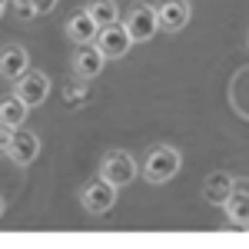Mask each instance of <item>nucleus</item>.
<instances>
[{"label": "nucleus", "instance_id": "a211bd4d", "mask_svg": "<svg viewBox=\"0 0 249 249\" xmlns=\"http://www.w3.org/2000/svg\"><path fill=\"white\" fill-rule=\"evenodd\" d=\"M7 3H10V0H0V17L7 14Z\"/></svg>", "mask_w": 249, "mask_h": 249}, {"label": "nucleus", "instance_id": "412c9836", "mask_svg": "<svg viewBox=\"0 0 249 249\" xmlns=\"http://www.w3.org/2000/svg\"><path fill=\"white\" fill-rule=\"evenodd\" d=\"M53 3H57V0H53Z\"/></svg>", "mask_w": 249, "mask_h": 249}, {"label": "nucleus", "instance_id": "f3484780", "mask_svg": "<svg viewBox=\"0 0 249 249\" xmlns=\"http://www.w3.org/2000/svg\"><path fill=\"white\" fill-rule=\"evenodd\" d=\"M10 140H14V126H3V123H0V153H7Z\"/></svg>", "mask_w": 249, "mask_h": 249}, {"label": "nucleus", "instance_id": "4468645a", "mask_svg": "<svg viewBox=\"0 0 249 249\" xmlns=\"http://www.w3.org/2000/svg\"><path fill=\"white\" fill-rule=\"evenodd\" d=\"M23 120H27V103L17 93H7L0 100V123L17 130V126H23Z\"/></svg>", "mask_w": 249, "mask_h": 249}, {"label": "nucleus", "instance_id": "dca6fc26", "mask_svg": "<svg viewBox=\"0 0 249 249\" xmlns=\"http://www.w3.org/2000/svg\"><path fill=\"white\" fill-rule=\"evenodd\" d=\"M17 3V10L23 14V17H40V14H47L50 7H53V0H14Z\"/></svg>", "mask_w": 249, "mask_h": 249}, {"label": "nucleus", "instance_id": "1a4fd4ad", "mask_svg": "<svg viewBox=\"0 0 249 249\" xmlns=\"http://www.w3.org/2000/svg\"><path fill=\"white\" fill-rule=\"evenodd\" d=\"M103 53L96 50V43H77V50H73V57H70V70H73V77L77 80H93L103 73Z\"/></svg>", "mask_w": 249, "mask_h": 249}, {"label": "nucleus", "instance_id": "f8f14e48", "mask_svg": "<svg viewBox=\"0 0 249 249\" xmlns=\"http://www.w3.org/2000/svg\"><path fill=\"white\" fill-rule=\"evenodd\" d=\"M232 183H236V176L226 173V170L210 173V176L203 179V199H206L210 206H223V203L230 199V193H232Z\"/></svg>", "mask_w": 249, "mask_h": 249}, {"label": "nucleus", "instance_id": "7ed1b4c3", "mask_svg": "<svg viewBox=\"0 0 249 249\" xmlns=\"http://www.w3.org/2000/svg\"><path fill=\"white\" fill-rule=\"evenodd\" d=\"M123 27H126V34L133 43H146V40L156 37V30H160V20H156V7L153 3H130V10H126V17L120 20Z\"/></svg>", "mask_w": 249, "mask_h": 249}, {"label": "nucleus", "instance_id": "6ab92c4d", "mask_svg": "<svg viewBox=\"0 0 249 249\" xmlns=\"http://www.w3.org/2000/svg\"><path fill=\"white\" fill-rule=\"evenodd\" d=\"M3 210H7V199H3V196H0V216H3Z\"/></svg>", "mask_w": 249, "mask_h": 249}, {"label": "nucleus", "instance_id": "0eeeda50", "mask_svg": "<svg viewBox=\"0 0 249 249\" xmlns=\"http://www.w3.org/2000/svg\"><path fill=\"white\" fill-rule=\"evenodd\" d=\"M3 156H7L14 166H30L40 156V136L34 133V130H27V126H17V130H14V140H10V146H7Z\"/></svg>", "mask_w": 249, "mask_h": 249}, {"label": "nucleus", "instance_id": "6e6552de", "mask_svg": "<svg viewBox=\"0 0 249 249\" xmlns=\"http://www.w3.org/2000/svg\"><path fill=\"white\" fill-rule=\"evenodd\" d=\"M156 20H160V30L179 34L193 20V3L190 0H160L156 3Z\"/></svg>", "mask_w": 249, "mask_h": 249}, {"label": "nucleus", "instance_id": "f257e3e1", "mask_svg": "<svg viewBox=\"0 0 249 249\" xmlns=\"http://www.w3.org/2000/svg\"><path fill=\"white\" fill-rule=\"evenodd\" d=\"M183 166V153L170 146V143H153L150 150H146V160H143V179L146 183H153V186H163V183H170L173 176L179 173Z\"/></svg>", "mask_w": 249, "mask_h": 249}, {"label": "nucleus", "instance_id": "2eb2a0df", "mask_svg": "<svg viewBox=\"0 0 249 249\" xmlns=\"http://www.w3.org/2000/svg\"><path fill=\"white\" fill-rule=\"evenodd\" d=\"M83 10H87L100 27H107V23H116V20H120V7H116V0H87Z\"/></svg>", "mask_w": 249, "mask_h": 249}, {"label": "nucleus", "instance_id": "20e7f679", "mask_svg": "<svg viewBox=\"0 0 249 249\" xmlns=\"http://www.w3.org/2000/svg\"><path fill=\"white\" fill-rule=\"evenodd\" d=\"M116 186H110L103 176H93L90 183H83L80 190V206L90 213V216H107L116 206Z\"/></svg>", "mask_w": 249, "mask_h": 249}, {"label": "nucleus", "instance_id": "423d86ee", "mask_svg": "<svg viewBox=\"0 0 249 249\" xmlns=\"http://www.w3.org/2000/svg\"><path fill=\"white\" fill-rule=\"evenodd\" d=\"M14 93L27 103V110H37L40 103H47V96H50V77L43 70H27L14 83Z\"/></svg>", "mask_w": 249, "mask_h": 249}, {"label": "nucleus", "instance_id": "ddd939ff", "mask_svg": "<svg viewBox=\"0 0 249 249\" xmlns=\"http://www.w3.org/2000/svg\"><path fill=\"white\" fill-rule=\"evenodd\" d=\"M63 30H67V37L73 40V43H93V40H96V30H100V23H96V20L90 17L87 10H77L73 17L67 20V27H63Z\"/></svg>", "mask_w": 249, "mask_h": 249}, {"label": "nucleus", "instance_id": "39448f33", "mask_svg": "<svg viewBox=\"0 0 249 249\" xmlns=\"http://www.w3.org/2000/svg\"><path fill=\"white\" fill-rule=\"evenodd\" d=\"M96 50L103 53V60H120L130 53V47H133V40L126 34V27L116 20V23H107V27H100L96 30Z\"/></svg>", "mask_w": 249, "mask_h": 249}, {"label": "nucleus", "instance_id": "aec40b11", "mask_svg": "<svg viewBox=\"0 0 249 249\" xmlns=\"http://www.w3.org/2000/svg\"><path fill=\"white\" fill-rule=\"evenodd\" d=\"M246 47H249V34H246Z\"/></svg>", "mask_w": 249, "mask_h": 249}, {"label": "nucleus", "instance_id": "9d476101", "mask_svg": "<svg viewBox=\"0 0 249 249\" xmlns=\"http://www.w3.org/2000/svg\"><path fill=\"white\" fill-rule=\"evenodd\" d=\"M223 210H226L230 226L249 230V179H236L232 183V193H230V199L223 203Z\"/></svg>", "mask_w": 249, "mask_h": 249}, {"label": "nucleus", "instance_id": "f03ea898", "mask_svg": "<svg viewBox=\"0 0 249 249\" xmlns=\"http://www.w3.org/2000/svg\"><path fill=\"white\" fill-rule=\"evenodd\" d=\"M100 176L116 186V190H123V186H130L136 176H140V163H136L133 153H126V150H107V156L100 160Z\"/></svg>", "mask_w": 249, "mask_h": 249}, {"label": "nucleus", "instance_id": "9b49d317", "mask_svg": "<svg viewBox=\"0 0 249 249\" xmlns=\"http://www.w3.org/2000/svg\"><path fill=\"white\" fill-rule=\"evenodd\" d=\"M27 70H30V53H27V47H20V43L0 47V80L17 83Z\"/></svg>", "mask_w": 249, "mask_h": 249}]
</instances>
